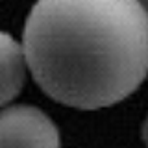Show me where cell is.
<instances>
[{"mask_svg":"<svg viewBox=\"0 0 148 148\" xmlns=\"http://www.w3.org/2000/svg\"><path fill=\"white\" fill-rule=\"evenodd\" d=\"M22 48L35 83L52 100L109 108L148 74V11L139 0H37Z\"/></svg>","mask_w":148,"mask_h":148,"instance_id":"6da1fadb","label":"cell"},{"mask_svg":"<svg viewBox=\"0 0 148 148\" xmlns=\"http://www.w3.org/2000/svg\"><path fill=\"white\" fill-rule=\"evenodd\" d=\"M0 148H61L59 130L35 106H6L0 115Z\"/></svg>","mask_w":148,"mask_h":148,"instance_id":"7a4b0ae2","label":"cell"},{"mask_svg":"<svg viewBox=\"0 0 148 148\" xmlns=\"http://www.w3.org/2000/svg\"><path fill=\"white\" fill-rule=\"evenodd\" d=\"M26 54L9 34H2V104L8 106L21 92L26 80Z\"/></svg>","mask_w":148,"mask_h":148,"instance_id":"3957f363","label":"cell"},{"mask_svg":"<svg viewBox=\"0 0 148 148\" xmlns=\"http://www.w3.org/2000/svg\"><path fill=\"white\" fill-rule=\"evenodd\" d=\"M143 141H145V145H146V148H148V117L145 119V122H143Z\"/></svg>","mask_w":148,"mask_h":148,"instance_id":"277c9868","label":"cell"},{"mask_svg":"<svg viewBox=\"0 0 148 148\" xmlns=\"http://www.w3.org/2000/svg\"><path fill=\"white\" fill-rule=\"evenodd\" d=\"M139 2H141L143 6H145V9H146V11H148V0H139Z\"/></svg>","mask_w":148,"mask_h":148,"instance_id":"5b68a950","label":"cell"}]
</instances>
